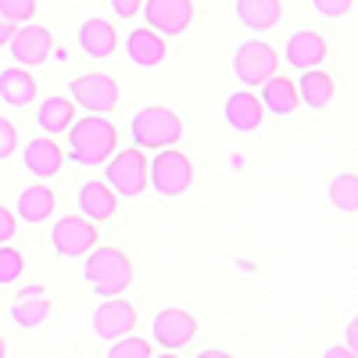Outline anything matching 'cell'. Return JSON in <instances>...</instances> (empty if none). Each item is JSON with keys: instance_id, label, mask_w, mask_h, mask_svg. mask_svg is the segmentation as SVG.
<instances>
[{"instance_id": "6da1fadb", "label": "cell", "mask_w": 358, "mask_h": 358, "mask_svg": "<svg viewBox=\"0 0 358 358\" xmlns=\"http://www.w3.org/2000/svg\"><path fill=\"white\" fill-rule=\"evenodd\" d=\"M69 143H65V158L76 165H104L115 151H118V129L115 122H108L104 115H83L65 129Z\"/></svg>"}, {"instance_id": "7a4b0ae2", "label": "cell", "mask_w": 358, "mask_h": 358, "mask_svg": "<svg viewBox=\"0 0 358 358\" xmlns=\"http://www.w3.org/2000/svg\"><path fill=\"white\" fill-rule=\"evenodd\" d=\"M83 280L86 287L94 290L97 297H118L126 294L129 283H133V262L126 258V251L118 248H90L83 255Z\"/></svg>"}, {"instance_id": "3957f363", "label": "cell", "mask_w": 358, "mask_h": 358, "mask_svg": "<svg viewBox=\"0 0 358 358\" xmlns=\"http://www.w3.org/2000/svg\"><path fill=\"white\" fill-rule=\"evenodd\" d=\"M183 118H179L172 108L151 104V108H140L129 118V140L140 151H158V147H176L183 140Z\"/></svg>"}, {"instance_id": "277c9868", "label": "cell", "mask_w": 358, "mask_h": 358, "mask_svg": "<svg viewBox=\"0 0 358 358\" xmlns=\"http://www.w3.org/2000/svg\"><path fill=\"white\" fill-rule=\"evenodd\" d=\"M194 183V165L183 151L176 147H158V151L147 158V190H155L158 197L172 201L183 197Z\"/></svg>"}, {"instance_id": "5b68a950", "label": "cell", "mask_w": 358, "mask_h": 358, "mask_svg": "<svg viewBox=\"0 0 358 358\" xmlns=\"http://www.w3.org/2000/svg\"><path fill=\"white\" fill-rule=\"evenodd\" d=\"M104 183L118 194V197H140L147 190V155L140 147H126L115 151L104 162Z\"/></svg>"}, {"instance_id": "8992f818", "label": "cell", "mask_w": 358, "mask_h": 358, "mask_svg": "<svg viewBox=\"0 0 358 358\" xmlns=\"http://www.w3.org/2000/svg\"><path fill=\"white\" fill-rule=\"evenodd\" d=\"M69 97L76 101V108H83L90 115H108L118 108L122 90H118V83L108 72H86V76L69 79Z\"/></svg>"}, {"instance_id": "52a82bcc", "label": "cell", "mask_w": 358, "mask_h": 358, "mask_svg": "<svg viewBox=\"0 0 358 358\" xmlns=\"http://www.w3.org/2000/svg\"><path fill=\"white\" fill-rule=\"evenodd\" d=\"M101 236L97 226L86 215H57V222L50 226V251L54 258H83L90 248H97Z\"/></svg>"}, {"instance_id": "ba28073f", "label": "cell", "mask_w": 358, "mask_h": 358, "mask_svg": "<svg viewBox=\"0 0 358 358\" xmlns=\"http://www.w3.org/2000/svg\"><path fill=\"white\" fill-rule=\"evenodd\" d=\"M276 72H280V54L268 43L248 40V43L236 47V54H233V76L241 79V86L258 90L268 76H276Z\"/></svg>"}, {"instance_id": "9c48e42d", "label": "cell", "mask_w": 358, "mask_h": 358, "mask_svg": "<svg viewBox=\"0 0 358 358\" xmlns=\"http://www.w3.org/2000/svg\"><path fill=\"white\" fill-rule=\"evenodd\" d=\"M143 22L165 40L183 36L194 22V0H143Z\"/></svg>"}, {"instance_id": "30bf717a", "label": "cell", "mask_w": 358, "mask_h": 358, "mask_svg": "<svg viewBox=\"0 0 358 358\" xmlns=\"http://www.w3.org/2000/svg\"><path fill=\"white\" fill-rule=\"evenodd\" d=\"M15 65H25V69H40L47 57L54 54V36L47 25H36V22H22L15 29V36L8 43Z\"/></svg>"}, {"instance_id": "8fae6325", "label": "cell", "mask_w": 358, "mask_h": 358, "mask_svg": "<svg viewBox=\"0 0 358 358\" xmlns=\"http://www.w3.org/2000/svg\"><path fill=\"white\" fill-rule=\"evenodd\" d=\"M194 337H197V319L187 308H162V312H155V319H151V341L162 344L165 351L187 348V344H194Z\"/></svg>"}, {"instance_id": "7c38bea8", "label": "cell", "mask_w": 358, "mask_h": 358, "mask_svg": "<svg viewBox=\"0 0 358 358\" xmlns=\"http://www.w3.org/2000/svg\"><path fill=\"white\" fill-rule=\"evenodd\" d=\"M90 326H94V334L101 341H118L136 330V308L129 301H122V294L118 297H101V305L94 308V319H90Z\"/></svg>"}, {"instance_id": "4fadbf2b", "label": "cell", "mask_w": 358, "mask_h": 358, "mask_svg": "<svg viewBox=\"0 0 358 358\" xmlns=\"http://www.w3.org/2000/svg\"><path fill=\"white\" fill-rule=\"evenodd\" d=\"M65 147H57V140L54 136H47V133H40V136H33L25 147H22V169L33 176V179H54L57 172L65 169Z\"/></svg>"}, {"instance_id": "5bb4252c", "label": "cell", "mask_w": 358, "mask_h": 358, "mask_svg": "<svg viewBox=\"0 0 358 358\" xmlns=\"http://www.w3.org/2000/svg\"><path fill=\"white\" fill-rule=\"evenodd\" d=\"M222 118L233 133H258L262 129V118H265V108H262V97L255 90H233V94L222 101Z\"/></svg>"}, {"instance_id": "9a60e30c", "label": "cell", "mask_w": 358, "mask_h": 358, "mask_svg": "<svg viewBox=\"0 0 358 358\" xmlns=\"http://www.w3.org/2000/svg\"><path fill=\"white\" fill-rule=\"evenodd\" d=\"M47 315H50V294H47L43 283H29L11 297V322L18 330H25V334L40 330L47 322Z\"/></svg>"}, {"instance_id": "2e32d148", "label": "cell", "mask_w": 358, "mask_h": 358, "mask_svg": "<svg viewBox=\"0 0 358 358\" xmlns=\"http://www.w3.org/2000/svg\"><path fill=\"white\" fill-rule=\"evenodd\" d=\"M122 50L129 57V65L136 69H158L165 62V54H169V43L162 33H155L151 25H143V29H129L126 40H122Z\"/></svg>"}, {"instance_id": "e0dca14e", "label": "cell", "mask_w": 358, "mask_h": 358, "mask_svg": "<svg viewBox=\"0 0 358 358\" xmlns=\"http://www.w3.org/2000/svg\"><path fill=\"white\" fill-rule=\"evenodd\" d=\"M283 57H287V65L297 69V72L319 69V65L326 62V40L315 33V29H297V33L287 36Z\"/></svg>"}, {"instance_id": "ac0fdd59", "label": "cell", "mask_w": 358, "mask_h": 358, "mask_svg": "<svg viewBox=\"0 0 358 358\" xmlns=\"http://www.w3.org/2000/svg\"><path fill=\"white\" fill-rule=\"evenodd\" d=\"M76 43L86 57H94V62H104V57L115 54L118 47V36H115V25L108 18H86L79 22L76 29Z\"/></svg>"}, {"instance_id": "d6986e66", "label": "cell", "mask_w": 358, "mask_h": 358, "mask_svg": "<svg viewBox=\"0 0 358 358\" xmlns=\"http://www.w3.org/2000/svg\"><path fill=\"white\" fill-rule=\"evenodd\" d=\"M76 201H79V215H86L90 222L111 219L115 208H118V194L104 183V179H86V183L76 190Z\"/></svg>"}, {"instance_id": "ffe728a7", "label": "cell", "mask_w": 358, "mask_h": 358, "mask_svg": "<svg viewBox=\"0 0 358 358\" xmlns=\"http://www.w3.org/2000/svg\"><path fill=\"white\" fill-rule=\"evenodd\" d=\"M0 101L8 108H29L36 101V79L25 65L0 69Z\"/></svg>"}, {"instance_id": "44dd1931", "label": "cell", "mask_w": 358, "mask_h": 358, "mask_svg": "<svg viewBox=\"0 0 358 358\" xmlns=\"http://www.w3.org/2000/svg\"><path fill=\"white\" fill-rule=\"evenodd\" d=\"M233 15L251 33H268L273 25H280L283 4L280 0H233Z\"/></svg>"}, {"instance_id": "7402d4cb", "label": "cell", "mask_w": 358, "mask_h": 358, "mask_svg": "<svg viewBox=\"0 0 358 358\" xmlns=\"http://www.w3.org/2000/svg\"><path fill=\"white\" fill-rule=\"evenodd\" d=\"M76 122V101L72 97H62V94H50L36 104V129L47 133V136H57L65 133L69 126Z\"/></svg>"}, {"instance_id": "603a6c76", "label": "cell", "mask_w": 358, "mask_h": 358, "mask_svg": "<svg viewBox=\"0 0 358 358\" xmlns=\"http://www.w3.org/2000/svg\"><path fill=\"white\" fill-rule=\"evenodd\" d=\"M54 204H57V201H54V190L40 179L36 187H25V190L15 197V215H18L22 222H29V226H36V222H43V219L54 215Z\"/></svg>"}, {"instance_id": "cb8c5ba5", "label": "cell", "mask_w": 358, "mask_h": 358, "mask_svg": "<svg viewBox=\"0 0 358 358\" xmlns=\"http://www.w3.org/2000/svg\"><path fill=\"white\" fill-rule=\"evenodd\" d=\"M297 86V101H301L305 108H312V111H322V108H330V101H334V76L330 72H319V69H305L301 72V79L294 83Z\"/></svg>"}, {"instance_id": "d4e9b609", "label": "cell", "mask_w": 358, "mask_h": 358, "mask_svg": "<svg viewBox=\"0 0 358 358\" xmlns=\"http://www.w3.org/2000/svg\"><path fill=\"white\" fill-rule=\"evenodd\" d=\"M262 108L268 111V115H294L297 111V104H301V101H297V86L287 79V76H268L265 83H262Z\"/></svg>"}, {"instance_id": "484cf974", "label": "cell", "mask_w": 358, "mask_h": 358, "mask_svg": "<svg viewBox=\"0 0 358 358\" xmlns=\"http://www.w3.org/2000/svg\"><path fill=\"white\" fill-rule=\"evenodd\" d=\"M326 197H330V204L344 215L358 212V176L355 172H337L330 179V187H326Z\"/></svg>"}, {"instance_id": "4316f807", "label": "cell", "mask_w": 358, "mask_h": 358, "mask_svg": "<svg viewBox=\"0 0 358 358\" xmlns=\"http://www.w3.org/2000/svg\"><path fill=\"white\" fill-rule=\"evenodd\" d=\"M151 355H155V351H151V341L126 334V337H118V341L108 344V355H104V358H151Z\"/></svg>"}, {"instance_id": "83f0119b", "label": "cell", "mask_w": 358, "mask_h": 358, "mask_svg": "<svg viewBox=\"0 0 358 358\" xmlns=\"http://www.w3.org/2000/svg\"><path fill=\"white\" fill-rule=\"evenodd\" d=\"M22 273H25V255L18 248L0 244V287H11Z\"/></svg>"}, {"instance_id": "f1b7e54d", "label": "cell", "mask_w": 358, "mask_h": 358, "mask_svg": "<svg viewBox=\"0 0 358 358\" xmlns=\"http://www.w3.org/2000/svg\"><path fill=\"white\" fill-rule=\"evenodd\" d=\"M0 15L11 18L15 25L36 18V0H0Z\"/></svg>"}, {"instance_id": "f546056e", "label": "cell", "mask_w": 358, "mask_h": 358, "mask_svg": "<svg viewBox=\"0 0 358 358\" xmlns=\"http://www.w3.org/2000/svg\"><path fill=\"white\" fill-rule=\"evenodd\" d=\"M15 151H18V126L0 115V162H8Z\"/></svg>"}, {"instance_id": "4dcf8cb0", "label": "cell", "mask_w": 358, "mask_h": 358, "mask_svg": "<svg viewBox=\"0 0 358 358\" xmlns=\"http://www.w3.org/2000/svg\"><path fill=\"white\" fill-rule=\"evenodd\" d=\"M355 0H312V8L322 15V18H344L351 11Z\"/></svg>"}, {"instance_id": "1f68e13d", "label": "cell", "mask_w": 358, "mask_h": 358, "mask_svg": "<svg viewBox=\"0 0 358 358\" xmlns=\"http://www.w3.org/2000/svg\"><path fill=\"white\" fill-rule=\"evenodd\" d=\"M15 226H18V215L11 212V208L0 204V244H8L11 236H15Z\"/></svg>"}, {"instance_id": "d6a6232c", "label": "cell", "mask_w": 358, "mask_h": 358, "mask_svg": "<svg viewBox=\"0 0 358 358\" xmlns=\"http://www.w3.org/2000/svg\"><path fill=\"white\" fill-rule=\"evenodd\" d=\"M143 8V0H111V11L115 18H136Z\"/></svg>"}, {"instance_id": "836d02e7", "label": "cell", "mask_w": 358, "mask_h": 358, "mask_svg": "<svg viewBox=\"0 0 358 358\" xmlns=\"http://www.w3.org/2000/svg\"><path fill=\"white\" fill-rule=\"evenodd\" d=\"M344 344H348V348L358 355V315H355V319L344 326Z\"/></svg>"}, {"instance_id": "e575fe53", "label": "cell", "mask_w": 358, "mask_h": 358, "mask_svg": "<svg viewBox=\"0 0 358 358\" xmlns=\"http://www.w3.org/2000/svg\"><path fill=\"white\" fill-rule=\"evenodd\" d=\"M15 29H18V25H15L11 18H4V15H0V47H8V43H11Z\"/></svg>"}, {"instance_id": "d590c367", "label": "cell", "mask_w": 358, "mask_h": 358, "mask_svg": "<svg viewBox=\"0 0 358 358\" xmlns=\"http://www.w3.org/2000/svg\"><path fill=\"white\" fill-rule=\"evenodd\" d=\"M322 358H358V355H355L348 344H334V348H326V351H322Z\"/></svg>"}, {"instance_id": "8d00e7d4", "label": "cell", "mask_w": 358, "mask_h": 358, "mask_svg": "<svg viewBox=\"0 0 358 358\" xmlns=\"http://www.w3.org/2000/svg\"><path fill=\"white\" fill-rule=\"evenodd\" d=\"M194 358H233L229 351H219V348H201Z\"/></svg>"}, {"instance_id": "74e56055", "label": "cell", "mask_w": 358, "mask_h": 358, "mask_svg": "<svg viewBox=\"0 0 358 358\" xmlns=\"http://www.w3.org/2000/svg\"><path fill=\"white\" fill-rule=\"evenodd\" d=\"M0 358H8V344H4V337H0Z\"/></svg>"}, {"instance_id": "f35d334b", "label": "cell", "mask_w": 358, "mask_h": 358, "mask_svg": "<svg viewBox=\"0 0 358 358\" xmlns=\"http://www.w3.org/2000/svg\"><path fill=\"white\" fill-rule=\"evenodd\" d=\"M151 358H176V351H162V355H151Z\"/></svg>"}]
</instances>
